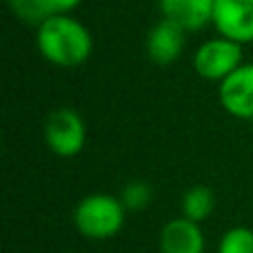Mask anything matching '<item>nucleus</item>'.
<instances>
[{
	"mask_svg": "<svg viewBox=\"0 0 253 253\" xmlns=\"http://www.w3.org/2000/svg\"><path fill=\"white\" fill-rule=\"evenodd\" d=\"M184 38L187 31L175 22L160 18L147 34V56L153 65L167 67L175 62L184 51Z\"/></svg>",
	"mask_w": 253,
	"mask_h": 253,
	"instance_id": "nucleus-7",
	"label": "nucleus"
},
{
	"mask_svg": "<svg viewBox=\"0 0 253 253\" xmlns=\"http://www.w3.org/2000/svg\"><path fill=\"white\" fill-rule=\"evenodd\" d=\"M242 65V44L224 38V36H213L205 40L193 53V69L200 78L211 80V83H222L227 76H231L238 67Z\"/></svg>",
	"mask_w": 253,
	"mask_h": 253,
	"instance_id": "nucleus-3",
	"label": "nucleus"
},
{
	"mask_svg": "<svg viewBox=\"0 0 253 253\" xmlns=\"http://www.w3.org/2000/svg\"><path fill=\"white\" fill-rule=\"evenodd\" d=\"M7 2H13V0H7Z\"/></svg>",
	"mask_w": 253,
	"mask_h": 253,
	"instance_id": "nucleus-15",
	"label": "nucleus"
},
{
	"mask_svg": "<svg viewBox=\"0 0 253 253\" xmlns=\"http://www.w3.org/2000/svg\"><path fill=\"white\" fill-rule=\"evenodd\" d=\"M215 0H158L162 18L175 22L184 31H200L213 20Z\"/></svg>",
	"mask_w": 253,
	"mask_h": 253,
	"instance_id": "nucleus-8",
	"label": "nucleus"
},
{
	"mask_svg": "<svg viewBox=\"0 0 253 253\" xmlns=\"http://www.w3.org/2000/svg\"><path fill=\"white\" fill-rule=\"evenodd\" d=\"M125 205L109 193H91L78 202L74 224L89 240H109L125 227Z\"/></svg>",
	"mask_w": 253,
	"mask_h": 253,
	"instance_id": "nucleus-2",
	"label": "nucleus"
},
{
	"mask_svg": "<svg viewBox=\"0 0 253 253\" xmlns=\"http://www.w3.org/2000/svg\"><path fill=\"white\" fill-rule=\"evenodd\" d=\"M36 47L53 67L74 69L89 60L93 38L91 31L74 16H51L36 29Z\"/></svg>",
	"mask_w": 253,
	"mask_h": 253,
	"instance_id": "nucleus-1",
	"label": "nucleus"
},
{
	"mask_svg": "<svg viewBox=\"0 0 253 253\" xmlns=\"http://www.w3.org/2000/svg\"><path fill=\"white\" fill-rule=\"evenodd\" d=\"M211 25L233 42H253V0H215Z\"/></svg>",
	"mask_w": 253,
	"mask_h": 253,
	"instance_id": "nucleus-5",
	"label": "nucleus"
},
{
	"mask_svg": "<svg viewBox=\"0 0 253 253\" xmlns=\"http://www.w3.org/2000/svg\"><path fill=\"white\" fill-rule=\"evenodd\" d=\"M13 11L18 13V18H22L29 25L40 27L47 18H51L53 13L49 11L47 0H13L11 2Z\"/></svg>",
	"mask_w": 253,
	"mask_h": 253,
	"instance_id": "nucleus-13",
	"label": "nucleus"
},
{
	"mask_svg": "<svg viewBox=\"0 0 253 253\" xmlns=\"http://www.w3.org/2000/svg\"><path fill=\"white\" fill-rule=\"evenodd\" d=\"M215 209V196L209 187L196 184L187 189L182 196V218L193 220V222H205Z\"/></svg>",
	"mask_w": 253,
	"mask_h": 253,
	"instance_id": "nucleus-10",
	"label": "nucleus"
},
{
	"mask_svg": "<svg viewBox=\"0 0 253 253\" xmlns=\"http://www.w3.org/2000/svg\"><path fill=\"white\" fill-rule=\"evenodd\" d=\"M218 253H253V229L233 227L222 233Z\"/></svg>",
	"mask_w": 253,
	"mask_h": 253,
	"instance_id": "nucleus-12",
	"label": "nucleus"
},
{
	"mask_svg": "<svg viewBox=\"0 0 253 253\" xmlns=\"http://www.w3.org/2000/svg\"><path fill=\"white\" fill-rule=\"evenodd\" d=\"M220 105L240 120H253V62H242L218 87Z\"/></svg>",
	"mask_w": 253,
	"mask_h": 253,
	"instance_id": "nucleus-6",
	"label": "nucleus"
},
{
	"mask_svg": "<svg viewBox=\"0 0 253 253\" xmlns=\"http://www.w3.org/2000/svg\"><path fill=\"white\" fill-rule=\"evenodd\" d=\"M205 233H202L200 224L193 220H169L160 231L162 253H205Z\"/></svg>",
	"mask_w": 253,
	"mask_h": 253,
	"instance_id": "nucleus-9",
	"label": "nucleus"
},
{
	"mask_svg": "<svg viewBox=\"0 0 253 253\" xmlns=\"http://www.w3.org/2000/svg\"><path fill=\"white\" fill-rule=\"evenodd\" d=\"M118 198L125 205L126 211H142V209H147L149 202H151L153 189H151V184L144 182V180H131V182H126L123 187Z\"/></svg>",
	"mask_w": 253,
	"mask_h": 253,
	"instance_id": "nucleus-11",
	"label": "nucleus"
},
{
	"mask_svg": "<svg viewBox=\"0 0 253 253\" xmlns=\"http://www.w3.org/2000/svg\"><path fill=\"white\" fill-rule=\"evenodd\" d=\"M44 144L60 158H74L87 144V125L78 111L62 107L49 114L44 123Z\"/></svg>",
	"mask_w": 253,
	"mask_h": 253,
	"instance_id": "nucleus-4",
	"label": "nucleus"
},
{
	"mask_svg": "<svg viewBox=\"0 0 253 253\" xmlns=\"http://www.w3.org/2000/svg\"><path fill=\"white\" fill-rule=\"evenodd\" d=\"M80 2H83V0H47L49 11H51L53 16H69L74 9L80 7Z\"/></svg>",
	"mask_w": 253,
	"mask_h": 253,
	"instance_id": "nucleus-14",
	"label": "nucleus"
}]
</instances>
